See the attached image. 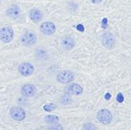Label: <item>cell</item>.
Instances as JSON below:
<instances>
[{
	"label": "cell",
	"instance_id": "ba28073f",
	"mask_svg": "<svg viewBox=\"0 0 131 130\" xmlns=\"http://www.w3.org/2000/svg\"><path fill=\"white\" fill-rule=\"evenodd\" d=\"M56 31V27L54 23L51 22H43L41 25V31L45 35H51Z\"/></svg>",
	"mask_w": 131,
	"mask_h": 130
},
{
	"label": "cell",
	"instance_id": "6da1fadb",
	"mask_svg": "<svg viewBox=\"0 0 131 130\" xmlns=\"http://www.w3.org/2000/svg\"><path fill=\"white\" fill-rule=\"evenodd\" d=\"M101 43L104 47L107 49H113L116 45V39L113 33L106 31L101 36Z\"/></svg>",
	"mask_w": 131,
	"mask_h": 130
},
{
	"label": "cell",
	"instance_id": "7402d4cb",
	"mask_svg": "<svg viewBox=\"0 0 131 130\" xmlns=\"http://www.w3.org/2000/svg\"><path fill=\"white\" fill-rule=\"evenodd\" d=\"M101 1L102 0H90V2L94 4H98V3L101 2Z\"/></svg>",
	"mask_w": 131,
	"mask_h": 130
},
{
	"label": "cell",
	"instance_id": "9a60e30c",
	"mask_svg": "<svg viewBox=\"0 0 131 130\" xmlns=\"http://www.w3.org/2000/svg\"><path fill=\"white\" fill-rule=\"evenodd\" d=\"M60 103L63 105H68L72 103V99L69 93H65L60 97Z\"/></svg>",
	"mask_w": 131,
	"mask_h": 130
},
{
	"label": "cell",
	"instance_id": "30bf717a",
	"mask_svg": "<svg viewBox=\"0 0 131 130\" xmlns=\"http://www.w3.org/2000/svg\"><path fill=\"white\" fill-rule=\"evenodd\" d=\"M61 45L65 51H71L75 46V41L71 37H65L61 40Z\"/></svg>",
	"mask_w": 131,
	"mask_h": 130
},
{
	"label": "cell",
	"instance_id": "2e32d148",
	"mask_svg": "<svg viewBox=\"0 0 131 130\" xmlns=\"http://www.w3.org/2000/svg\"><path fill=\"white\" fill-rule=\"evenodd\" d=\"M82 130H98V128L92 122H87L83 125Z\"/></svg>",
	"mask_w": 131,
	"mask_h": 130
},
{
	"label": "cell",
	"instance_id": "8992f818",
	"mask_svg": "<svg viewBox=\"0 0 131 130\" xmlns=\"http://www.w3.org/2000/svg\"><path fill=\"white\" fill-rule=\"evenodd\" d=\"M10 115L16 121H22V120L25 119L26 113H25V109H22V107H16L11 109Z\"/></svg>",
	"mask_w": 131,
	"mask_h": 130
},
{
	"label": "cell",
	"instance_id": "4fadbf2b",
	"mask_svg": "<svg viewBox=\"0 0 131 130\" xmlns=\"http://www.w3.org/2000/svg\"><path fill=\"white\" fill-rule=\"evenodd\" d=\"M67 93L73 95H80L83 93V88L77 84H72L67 87Z\"/></svg>",
	"mask_w": 131,
	"mask_h": 130
},
{
	"label": "cell",
	"instance_id": "5bb4252c",
	"mask_svg": "<svg viewBox=\"0 0 131 130\" xmlns=\"http://www.w3.org/2000/svg\"><path fill=\"white\" fill-rule=\"evenodd\" d=\"M45 120L47 123L52 125V124L58 123V122H59V118L55 115H48L45 116Z\"/></svg>",
	"mask_w": 131,
	"mask_h": 130
},
{
	"label": "cell",
	"instance_id": "52a82bcc",
	"mask_svg": "<svg viewBox=\"0 0 131 130\" xmlns=\"http://www.w3.org/2000/svg\"><path fill=\"white\" fill-rule=\"evenodd\" d=\"M18 72L24 76H28L33 74L35 68L34 66L28 62H24L18 66Z\"/></svg>",
	"mask_w": 131,
	"mask_h": 130
},
{
	"label": "cell",
	"instance_id": "44dd1931",
	"mask_svg": "<svg viewBox=\"0 0 131 130\" xmlns=\"http://www.w3.org/2000/svg\"><path fill=\"white\" fill-rule=\"evenodd\" d=\"M77 30H79L80 31H84V26H83V25H77Z\"/></svg>",
	"mask_w": 131,
	"mask_h": 130
},
{
	"label": "cell",
	"instance_id": "277c9868",
	"mask_svg": "<svg viewBox=\"0 0 131 130\" xmlns=\"http://www.w3.org/2000/svg\"><path fill=\"white\" fill-rule=\"evenodd\" d=\"M14 37V31L11 27H4L0 30V40L4 43L11 42Z\"/></svg>",
	"mask_w": 131,
	"mask_h": 130
},
{
	"label": "cell",
	"instance_id": "8fae6325",
	"mask_svg": "<svg viewBox=\"0 0 131 130\" xmlns=\"http://www.w3.org/2000/svg\"><path fill=\"white\" fill-rule=\"evenodd\" d=\"M29 15L34 22H39L43 18L42 12L38 8H32L29 12Z\"/></svg>",
	"mask_w": 131,
	"mask_h": 130
},
{
	"label": "cell",
	"instance_id": "7a4b0ae2",
	"mask_svg": "<svg viewBox=\"0 0 131 130\" xmlns=\"http://www.w3.org/2000/svg\"><path fill=\"white\" fill-rule=\"evenodd\" d=\"M97 118L100 123L104 125H108L112 122L113 115L108 109H103L98 111V114H97Z\"/></svg>",
	"mask_w": 131,
	"mask_h": 130
},
{
	"label": "cell",
	"instance_id": "3957f363",
	"mask_svg": "<svg viewBox=\"0 0 131 130\" xmlns=\"http://www.w3.org/2000/svg\"><path fill=\"white\" fill-rule=\"evenodd\" d=\"M57 80L61 84H67L74 79V74L71 70H62L57 74Z\"/></svg>",
	"mask_w": 131,
	"mask_h": 130
},
{
	"label": "cell",
	"instance_id": "ac0fdd59",
	"mask_svg": "<svg viewBox=\"0 0 131 130\" xmlns=\"http://www.w3.org/2000/svg\"><path fill=\"white\" fill-rule=\"evenodd\" d=\"M48 130H64V129H63L61 124L56 123V124L51 125V126L48 128Z\"/></svg>",
	"mask_w": 131,
	"mask_h": 130
},
{
	"label": "cell",
	"instance_id": "e0dca14e",
	"mask_svg": "<svg viewBox=\"0 0 131 130\" xmlns=\"http://www.w3.org/2000/svg\"><path fill=\"white\" fill-rule=\"evenodd\" d=\"M57 108V106L55 103H49L46 104L43 107V109L46 112H51L52 110H54Z\"/></svg>",
	"mask_w": 131,
	"mask_h": 130
},
{
	"label": "cell",
	"instance_id": "9c48e42d",
	"mask_svg": "<svg viewBox=\"0 0 131 130\" xmlns=\"http://www.w3.org/2000/svg\"><path fill=\"white\" fill-rule=\"evenodd\" d=\"M22 94L25 97H34L37 93V89L35 85L33 84H25L24 85L21 89Z\"/></svg>",
	"mask_w": 131,
	"mask_h": 130
},
{
	"label": "cell",
	"instance_id": "ffe728a7",
	"mask_svg": "<svg viewBox=\"0 0 131 130\" xmlns=\"http://www.w3.org/2000/svg\"><path fill=\"white\" fill-rule=\"evenodd\" d=\"M111 98V94L110 93H106L105 95H104V99L106 100H110Z\"/></svg>",
	"mask_w": 131,
	"mask_h": 130
},
{
	"label": "cell",
	"instance_id": "d6986e66",
	"mask_svg": "<svg viewBox=\"0 0 131 130\" xmlns=\"http://www.w3.org/2000/svg\"><path fill=\"white\" fill-rule=\"evenodd\" d=\"M116 101L119 103H122L123 101H124V97L122 93H119L116 96Z\"/></svg>",
	"mask_w": 131,
	"mask_h": 130
},
{
	"label": "cell",
	"instance_id": "5b68a950",
	"mask_svg": "<svg viewBox=\"0 0 131 130\" xmlns=\"http://www.w3.org/2000/svg\"><path fill=\"white\" fill-rule=\"evenodd\" d=\"M37 41V36L32 31H26L21 38V42L25 46H32Z\"/></svg>",
	"mask_w": 131,
	"mask_h": 130
},
{
	"label": "cell",
	"instance_id": "7c38bea8",
	"mask_svg": "<svg viewBox=\"0 0 131 130\" xmlns=\"http://www.w3.org/2000/svg\"><path fill=\"white\" fill-rule=\"evenodd\" d=\"M21 13V9L16 5H13V6L8 8L6 10V15L10 18H17Z\"/></svg>",
	"mask_w": 131,
	"mask_h": 130
}]
</instances>
